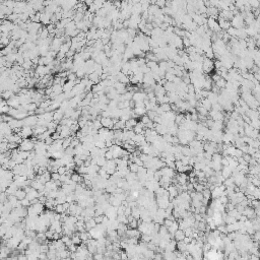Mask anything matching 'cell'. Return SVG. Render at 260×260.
I'll return each instance as SVG.
<instances>
[{
    "label": "cell",
    "mask_w": 260,
    "mask_h": 260,
    "mask_svg": "<svg viewBox=\"0 0 260 260\" xmlns=\"http://www.w3.org/2000/svg\"><path fill=\"white\" fill-rule=\"evenodd\" d=\"M13 195H15V197H16L19 200H21V199H23V198L25 197L27 193H25V191L23 189V188H17L16 191L14 192V194H13Z\"/></svg>",
    "instance_id": "obj_5"
},
{
    "label": "cell",
    "mask_w": 260,
    "mask_h": 260,
    "mask_svg": "<svg viewBox=\"0 0 260 260\" xmlns=\"http://www.w3.org/2000/svg\"><path fill=\"white\" fill-rule=\"evenodd\" d=\"M102 123H101L100 120H95L93 122V128L96 129V130H99L100 128H102Z\"/></svg>",
    "instance_id": "obj_8"
},
{
    "label": "cell",
    "mask_w": 260,
    "mask_h": 260,
    "mask_svg": "<svg viewBox=\"0 0 260 260\" xmlns=\"http://www.w3.org/2000/svg\"><path fill=\"white\" fill-rule=\"evenodd\" d=\"M51 179H52L53 181H56V180H60V175H59L57 172L51 173Z\"/></svg>",
    "instance_id": "obj_13"
},
{
    "label": "cell",
    "mask_w": 260,
    "mask_h": 260,
    "mask_svg": "<svg viewBox=\"0 0 260 260\" xmlns=\"http://www.w3.org/2000/svg\"><path fill=\"white\" fill-rule=\"evenodd\" d=\"M54 210L57 212V213H62V212H64V208H63L62 204H57V205L55 206Z\"/></svg>",
    "instance_id": "obj_10"
},
{
    "label": "cell",
    "mask_w": 260,
    "mask_h": 260,
    "mask_svg": "<svg viewBox=\"0 0 260 260\" xmlns=\"http://www.w3.org/2000/svg\"><path fill=\"white\" fill-rule=\"evenodd\" d=\"M96 161H97V165H98L99 167H101V168H102L103 166H105V164H106V162H107L106 158L103 156H98L96 158Z\"/></svg>",
    "instance_id": "obj_7"
},
{
    "label": "cell",
    "mask_w": 260,
    "mask_h": 260,
    "mask_svg": "<svg viewBox=\"0 0 260 260\" xmlns=\"http://www.w3.org/2000/svg\"><path fill=\"white\" fill-rule=\"evenodd\" d=\"M105 158H106V160H107V161H109V160H113V154H112V152H111L110 150L106 152V154H105Z\"/></svg>",
    "instance_id": "obj_14"
},
{
    "label": "cell",
    "mask_w": 260,
    "mask_h": 260,
    "mask_svg": "<svg viewBox=\"0 0 260 260\" xmlns=\"http://www.w3.org/2000/svg\"><path fill=\"white\" fill-rule=\"evenodd\" d=\"M222 169H223V171L221 172V174H222V176L225 178V179L231 177L232 176V170L229 168V167L226 166V167H224V168H222Z\"/></svg>",
    "instance_id": "obj_6"
},
{
    "label": "cell",
    "mask_w": 260,
    "mask_h": 260,
    "mask_svg": "<svg viewBox=\"0 0 260 260\" xmlns=\"http://www.w3.org/2000/svg\"><path fill=\"white\" fill-rule=\"evenodd\" d=\"M104 217H105V214H101V215L95 216L94 219H95V221H96L97 224H102V222H103V220H104Z\"/></svg>",
    "instance_id": "obj_11"
},
{
    "label": "cell",
    "mask_w": 260,
    "mask_h": 260,
    "mask_svg": "<svg viewBox=\"0 0 260 260\" xmlns=\"http://www.w3.org/2000/svg\"><path fill=\"white\" fill-rule=\"evenodd\" d=\"M176 179L179 184H186L188 181V175H186L185 173H180V175H178Z\"/></svg>",
    "instance_id": "obj_4"
},
{
    "label": "cell",
    "mask_w": 260,
    "mask_h": 260,
    "mask_svg": "<svg viewBox=\"0 0 260 260\" xmlns=\"http://www.w3.org/2000/svg\"><path fill=\"white\" fill-rule=\"evenodd\" d=\"M34 207V209H35V211L37 212L38 214H41V213H43V212L45 211V205L43 203H41V202H37V203H35V204H33V205H32Z\"/></svg>",
    "instance_id": "obj_2"
},
{
    "label": "cell",
    "mask_w": 260,
    "mask_h": 260,
    "mask_svg": "<svg viewBox=\"0 0 260 260\" xmlns=\"http://www.w3.org/2000/svg\"><path fill=\"white\" fill-rule=\"evenodd\" d=\"M184 237H185V234H184V231L183 230H180L178 229L177 231L174 233V239L176 240V241H183Z\"/></svg>",
    "instance_id": "obj_3"
},
{
    "label": "cell",
    "mask_w": 260,
    "mask_h": 260,
    "mask_svg": "<svg viewBox=\"0 0 260 260\" xmlns=\"http://www.w3.org/2000/svg\"><path fill=\"white\" fill-rule=\"evenodd\" d=\"M35 147V143L29 138H23L21 142L19 143V150H25V152H32Z\"/></svg>",
    "instance_id": "obj_1"
},
{
    "label": "cell",
    "mask_w": 260,
    "mask_h": 260,
    "mask_svg": "<svg viewBox=\"0 0 260 260\" xmlns=\"http://www.w3.org/2000/svg\"><path fill=\"white\" fill-rule=\"evenodd\" d=\"M66 167L65 166H60L58 168V170H57V173H58L59 175H63V174H65V172H66Z\"/></svg>",
    "instance_id": "obj_12"
},
{
    "label": "cell",
    "mask_w": 260,
    "mask_h": 260,
    "mask_svg": "<svg viewBox=\"0 0 260 260\" xmlns=\"http://www.w3.org/2000/svg\"><path fill=\"white\" fill-rule=\"evenodd\" d=\"M21 206H25V207H29V206L31 205V202H29V200L27 199V197H25L23 199H21Z\"/></svg>",
    "instance_id": "obj_9"
},
{
    "label": "cell",
    "mask_w": 260,
    "mask_h": 260,
    "mask_svg": "<svg viewBox=\"0 0 260 260\" xmlns=\"http://www.w3.org/2000/svg\"><path fill=\"white\" fill-rule=\"evenodd\" d=\"M1 122H2V117L0 116V123H1Z\"/></svg>",
    "instance_id": "obj_15"
}]
</instances>
